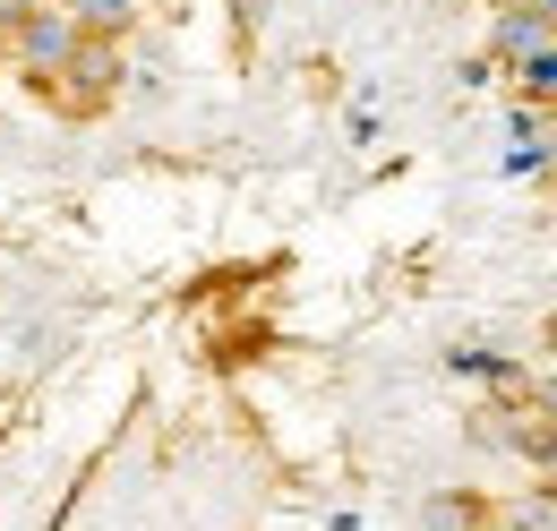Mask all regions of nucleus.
<instances>
[{"label": "nucleus", "mask_w": 557, "mask_h": 531, "mask_svg": "<svg viewBox=\"0 0 557 531\" xmlns=\"http://www.w3.org/2000/svg\"><path fill=\"white\" fill-rule=\"evenodd\" d=\"M112 95H121V44H112V35H77V52L52 69V103L86 121V112H103Z\"/></svg>", "instance_id": "obj_1"}, {"label": "nucleus", "mask_w": 557, "mask_h": 531, "mask_svg": "<svg viewBox=\"0 0 557 531\" xmlns=\"http://www.w3.org/2000/svg\"><path fill=\"white\" fill-rule=\"evenodd\" d=\"M0 52L26 69L35 86H52V69H61V61L77 52V17L61 9V0H35V9H26V17H17L9 35H0Z\"/></svg>", "instance_id": "obj_2"}, {"label": "nucleus", "mask_w": 557, "mask_h": 531, "mask_svg": "<svg viewBox=\"0 0 557 531\" xmlns=\"http://www.w3.org/2000/svg\"><path fill=\"white\" fill-rule=\"evenodd\" d=\"M541 44H557V35H549V17H541V9H506V17H497V35H488V52H497V61H506V69H523V61H532V52H541Z\"/></svg>", "instance_id": "obj_3"}, {"label": "nucleus", "mask_w": 557, "mask_h": 531, "mask_svg": "<svg viewBox=\"0 0 557 531\" xmlns=\"http://www.w3.org/2000/svg\"><path fill=\"white\" fill-rule=\"evenodd\" d=\"M61 9L77 17V35H112V44L138 26V0H61Z\"/></svg>", "instance_id": "obj_4"}, {"label": "nucleus", "mask_w": 557, "mask_h": 531, "mask_svg": "<svg viewBox=\"0 0 557 531\" xmlns=\"http://www.w3.org/2000/svg\"><path fill=\"white\" fill-rule=\"evenodd\" d=\"M523 464H532V489H549V497H557V420H541V429L523 437Z\"/></svg>", "instance_id": "obj_5"}, {"label": "nucleus", "mask_w": 557, "mask_h": 531, "mask_svg": "<svg viewBox=\"0 0 557 531\" xmlns=\"http://www.w3.org/2000/svg\"><path fill=\"white\" fill-rule=\"evenodd\" d=\"M523 86H532V103H557V44H541L523 61Z\"/></svg>", "instance_id": "obj_6"}, {"label": "nucleus", "mask_w": 557, "mask_h": 531, "mask_svg": "<svg viewBox=\"0 0 557 531\" xmlns=\"http://www.w3.org/2000/svg\"><path fill=\"white\" fill-rule=\"evenodd\" d=\"M429 531H481V506H472V497H437V506H429Z\"/></svg>", "instance_id": "obj_7"}, {"label": "nucleus", "mask_w": 557, "mask_h": 531, "mask_svg": "<svg viewBox=\"0 0 557 531\" xmlns=\"http://www.w3.org/2000/svg\"><path fill=\"white\" fill-rule=\"evenodd\" d=\"M532 411H541V420H557V360L532 378Z\"/></svg>", "instance_id": "obj_8"}, {"label": "nucleus", "mask_w": 557, "mask_h": 531, "mask_svg": "<svg viewBox=\"0 0 557 531\" xmlns=\"http://www.w3.org/2000/svg\"><path fill=\"white\" fill-rule=\"evenodd\" d=\"M541 351H549V360H557V309H549V318H541Z\"/></svg>", "instance_id": "obj_9"}, {"label": "nucleus", "mask_w": 557, "mask_h": 531, "mask_svg": "<svg viewBox=\"0 0 557 531\" xmlns=\"http://www.w3.org/2000/svg\"><path fill=\"white\" fill-rule=\"evenodd\" d=\"M541 523H549V531H557V497H549V489H541Z\"/></svg>", "instance_id": "obj_10"}, {"label": "nucleus", "mask_w": 557, "mask_h": 531, "mask_svg": "<svg viewBox=\"0 0 557 531\" xmlns=\"http://www.w3.org/2000/svg\"><path fill=\"white\" fill-rule=\"evenodd\" d=\"M549 163H557V146H549Z\"/></svg>", "instance_id": "obj_11"}]
</instances>
